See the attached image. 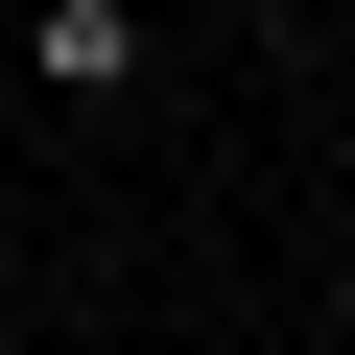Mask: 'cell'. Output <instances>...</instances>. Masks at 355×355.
Listing matches in <instances>:
<instances>
[{"mask_svg": "<svg viewBox=\"0 0 355 355\" xmlns=\"http://www.w3.org/2000/svg\"><path fill=\"white\" fill-rule=\"evenodd\" d=\"M24 71H71V95H142V24H119V0H48V24H24Z\"/></svg>", "mask_w": 355, "mask_h": 355, "instance_id": "1", "label": "cell"}, {"mask_svg": "<svg viewBox=\"0 0 355 355\" xmlns=\"http://www.w3.org/2000/svg\"><path fill=\"white\" fill-rule=\"evenodd\" d=\"M190 355H237V331H190Z\"/></svg>", "mask_w": 355, "mask_h": 355, "instance_id": "2", "label": "cell"}]
</instances>
